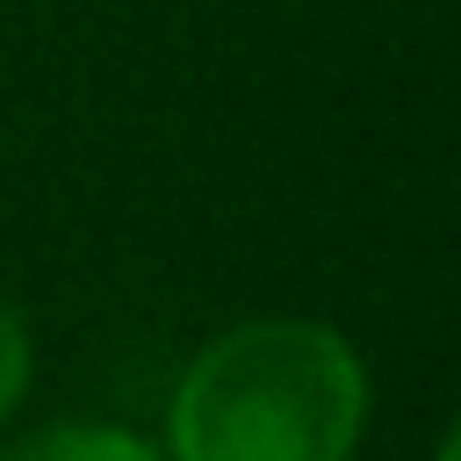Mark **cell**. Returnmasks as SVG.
I'll list each match as a JSON object with an SVG mask.
<instances>
[{
    "label": "cell",
    "instance_id": "cell-1",
    "mask_svg": "<svg viewBox=\"0 0 461 461\" xmlns=\"http://www.w3.org/2000/svg\"><path fill=\"white\" fill-rule=\"evenodd\" d=\"M367 432V360L317 317H245L216 331L166 396V461H353Z\"/></svg>",
    "mask_w": 461,
    "mask_h": 461
},
{
    "label": "cell",
    "instance_id": "cell-2",
    "mask_svg": "<svg viewBox=\"0 0 461 461\" xmlns=\"http://www.w3.org/2000/svg\"><path fill=\"white\" fill-rule=\"evenodd\" d=\"M0 461H166L144 432L130 425H108V418H58V425H36L22 439L0 447Z\"/></svg>",
    "mask_w": 461,
    "mask_h": 461
},
{
    "label": "cell",
    "instance_id": "cell-3",
    "mask_svg": "<svg viewBox=\"0 0 461 461\" xmlns=\"http://www.w3.org/2000/svg\"><path fill=\"white\" fill-rule=\"evenodd\" d=\"M29 375H36V339H29V317L14 295H0V418H14V403L29 396Z\"/></svg>",
    "mask_w": 461,
    "mask_h": 461
}]
</instances>
